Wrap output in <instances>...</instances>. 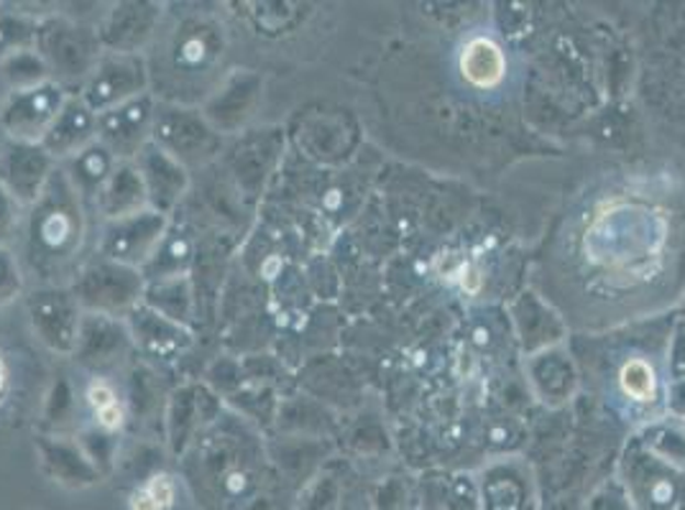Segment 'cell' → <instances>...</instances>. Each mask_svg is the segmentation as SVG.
<instances>
[{"mask_svg":"<svg viewBox=\"0 0 685 510\" xmlns=\"http://www.w3.org/2000/svg\"><path fill=\"white\" fill-rule=\"evenodd\" d=\"M136 167L142 171L146 197H149V209L161 212L171 217V212L179 207L190 190V169L171 159L157 146L149 144L138 154Z\"/></svg>","mask_w":685,"mask_h":510,"instance_id":"cell-14","label":"cell"},{"mask_svg":"<svg viewBox=\"0 0 685 510\" xmlns=\"http://www.w3.org/2000/svg\"><path fill=\"white\" fill-rule=\"evenodd\" d=\"M192 261V242L187 240L184 233L171 230L167 233L165 242L154 256V261L142 271L146 281H159L171 276H187V265Z\"/></svg>","mask_w":685,"mask_h":510,"instance_id":"cell-23","label":"cell"},{"mask_svg":"<svg viewBox=\"0 0 685 510\" xmlns=\"http://www.w3.org/2000/svg\"><path fill=\"white\" fill-rule=\"evenodd\" d=\"M75 92L61 88L59 82H42L36 88L5 92L0 102V131L5 140L19 144H42L46 131L57 121L61 107Z\"/></svg>","mask_w":685,"mask_h":510,"instance_id":"cell-6","label":"cell"},{"mask_svg":"<svg viewBox=\"0 0 685 510\" xmlns=\"http://www.w3.org/2000/svg\"><path fill=\"white\" fill-rule=\"evenodd\" d=\"M128 506H131V510H161L157 503H154V500L149 498V492H146L144 488L134 490V496H131Z\"/></svg>","mask_w":685,"mask_h":510,"instance_id":"cell-32","label":"cell"},{"mask_svg":"<svg viewBox=\"0 0 685 510\" xmlns=\"http://www.w3.org/2000/svg\"><path fill=\"white\" fill-rule=\"evenodd\" d=\"M59 163L44 151L42 144L3 140L0 148V184L23 209L42 197Z\"/></svg>","mask_w":685,"mask_h":510,"instance_id":"cell-12","label":"cell"},{"mask_svg":"<svg viewBox=\"0 0 685 510\" xmlns=\"http://www.w3.org/2000/svg\"><path fill=\"white\" fill-rule=\"evenodd\" d=\"M31 329L44 348L57 355H75L85 311L69 286H38L26 302Z\"/></svg>","mask_w":685,"mask_h":510,"instance_id":"cell-9","label":"cell"},{"mask_svg":"<svg viewBox=\"0 0 685 510\" xmlns=\"http://www.w3.org/2000/svg\"><path fill=\"white\" fill-rule=\"evenodd\" d=\"M146 92H151V82L144 54L105 52L80 88V98L92 113L100 115Z\"/></svg>","mask_w":685,"mask_h":510,"instance_id":"cell-7","label":"cell"},{"mask_svg":"<svg viewBox=\"0 0 685 510\" xmlns=\"http://www.w3.org/2000/svg\"><path fill=\"white\" fill-rule=\"evenodd\" d=\"M157 98L146 92L98 115V144H103L119 161H136L151 144Z\"/></svg>","mask_w":685,"mask_h":510,"instance_id":"cell-10","label":"cell"},{"mask_svg":"<svg viewBox=\"0 0 685 510\" xmlns=\"http://www.w3.org/2000/svg\"><path fill=\"white\" fill-rule=\"evenodd\" d=\"M0 77H3V84L8 88V92L36 88V84L52 80L49 69H46L44 59L38 57L36 49L21 52V54H15V57L5 59L3 65H0Z\"/></svg>","mask_w":685,"mask_h":510,"instance_id":"cell-25","label":"cell"},{"mask_svg":"<svg viewBox=\"0 0 685 510\" xmlns=\"http://www.w3.org/2000/svg\"><path fill=\"white\" fill-rule=\"evenodd\" d=\"M144 304L177 325H187L192 317V288L187 276L146 281Z\"/></svg>","mask_w":685,"mask_h":510,"instance_id":"cell-22","label":"cell"},{"mask_svg":"<svg viewBox=\"0 0 685 510\" xmlns=\"http://www.w3.org/2000/svg\"><path fill=\"white\" fill-rule=\"evenodd\" d=\"M131 332L119 319L100 317V314H85L75 355L82 365L103 367L115 363L126 352Z\"/></svg>","mask_w":685,"mask_h":510,"instance_id":"cell-18","label":"cell"},{"mask_svg":"<svg viewBox=\"0 0 685 510\" xmlns=\"http://www.w3.org/2000/svg\"><path fill=\"white\" fill-rule=\"evenodd\" d=\"M142 488L149 492V498L161 510H169L171 506H175L177 488H175V480H171L169 475H154L151 480H146V485H142Z\"/></svg>","mask_w":685,"mask_h":510,"instance_id":"cell-31","label":"cell"},{"mask_svg":"<svg viewBox=\"0 0 685 510\" xmlns=\"http://www.w3.org/2000/svg\"><path fill=\"white\" fill-rule=\"evenodd\" d=\"M38 19L29 13L0 11V65L15 54L36 49Z\"/></svg>","mask_w":685,"mask_h":510,"instance_id":"cell-24","label":"cell"},{"mask_svg":"<svg viewBox=\"0 0 685 510\" xmlns=\"http://www.w3.org/2000/svg\"><path fill=\"white\" fill-rule=\"evenodd\" d=\"M23 294V263L11 248H0V306H8Z\"/></svg>","mask_w":685,"mask_h":510,"instance_id":"cell-29","label":"cell"},{"mask_svg":"<svg viewBox=\"0 0 685 510\" xmlns=\"http://www.w3.org/2000/svg\"><path fill=\"white\" fill-rule=\"evenodd\" d=\"M88 404L92 408V413H96L98 427L103 429V431H108V434H111V431H119L123 427L126 411H123L121 398H119V394H115V388L108 381L90 383Z\"/></svg>","mask_w":685,"mask_h":510,"instance_id":"cell-27","label":"cell"},{"mask_svg":"<svg viewBox=\"0 0 685 510\" xmlns=\"http://www.w3.org/2000/svg\"><path fill=\"white\" fill-rule=\"evenodd\" d=\"M151 144L187 169L207 167L223 151V136L207 123L200 107L167 105V102L157 105Z\"/></svg>","mask_w":685,"mask_h":510,"instance_id":"cell-5","label":"cell"},{"mask_svg":"<svg viewBox=\"0 0 685 510\" xmlns=\"http://www.w3.org/2000/svg\"><path fill=\"white\" fill-rule=\"evenodd\" d=\"M225 54L228 31L210 11H187L169 29L161 23L146 57L151 95L167 105L202 107L223 80Z\"/></svg>","mask_w":685,"mask_h":510,"instance_id":"cell-1","label":"cell"},{"mask_svg":"<svg viewBox=\"0 0 685 510\" xmlns=\"http://www.w3.org/2000/svg\"><path fill=\"white\" fill-rule=\"evenodd\" d=\"M0 148H3V140H0Z\"/></svg>","mask_w":685,"mask_h":510,"instance_id":"cell-36","label":"cell"},{"mask_svg":"<svg viewBox=\"0 0 685 510\" xmlns=\"http://www.w3.org/2000/svg\"><path fill=\"white\" fill-rule=\"evenodd\" d=\"M621 388L629 398L635 401H652L658 394V378L655 371L644 363V360H629V363L621 367Z\"/></svg>","mask_w":685,"mask_h":510,"instance_id":"cell-28","label":"cell"},{"mask_svg":"<svg viewBox=\"0 0 685 510\" xmlns=\"http://www.w3.org/2000/svg\"><path fill=\"white\" fill-rule=\"evenodd\" d=\"M59 167L85 202L88 200L96 202L100 190H103L108 179H111L113 169L119 167V159H115L103 144H92L90 148H85L82 154H77L75 159L59 163Z\"/></svg>","mask_w":685,"mask_h":510,"instance_id":"cell-19","label":"cell"},{"mask_svg":"<svg viewBox=\"0 0 685 510\" xmlns=\"http://www.w3.org/2000/svg\"><path fill=\"white\" fill-rule=\"evenodd\" d=\"M463 288L469 294H476L479 288H481V276H479L476 269H465L463 271Z\"/></svg>","mask_w":685,"mask_h":510,"instance_id":"cell-34","label":"cell"},{"mask_svg":"<svg viewBox=\"0 0 685 510\" xmlns=\"http://www.w3.org/2000/svg\"><path fill=\"white\" fill-rule=\"evenodd\" d=\"M8 388H11V365H8L5 352L0 350V406L5 401Z\"/></svg>","mask_w":685,"mask_h":510,"instance_id":"cell-33","label":"cell"},{"mask_svg":"<svg viewBox=\"0 0 685 510\" xmlns=\"http://www.w3.org/2000/svg\"><path fill=\"white\" fill-rule=\"evenodd\" d=\"M23 207L0 184V248H8V242L15 238L21 227Z\"/></svg>","mask_w":685,"mask_h":510,"instance_id":"cell-30","label":"cell"},{"mask_svg":"<svg viewBox=\"0 0 685 510\" xmlns=\"http://www.w3.org/2000/svg\"><path fill=\"white\" fill-rule=\"evenodd\" d=\"M36 52L49 69L52 80L69 92L72 88H82L105 54L98 29L82 26L65 15H49L38 21Z\"/></svg>","mask_w":685,"mask_h":510,"instance_id":"cell-3","label":"cell"},{"mask_svg":"<svg viewBox=\"0 0 685 510\" xmlns=\"http://www.w3.org/2000/svg\"><path fill=\"white\" fill-rule=\"evenodd\" d=\"M165 8V3H151V0L115 3L98 26L103 49L113 54H142L159 34L167 13Z\"/></svg>","mask_w":685,"mask_h":510,"instance_id":"cell-11","label":"cell"},{"mask_svg":"<svg viewBox=\"0 0 685 510\" xmlns=\"http://www.w3.org/2000/svg\"><path fill=\"white\" fill-rule=\"evenodd\" d=\"M128 332L136 348L149 358L171 360L190 348L192 335L184 325H177L142 304L128 314Z\"/></svg>","mask_w":685,"mask_h":510,"instance_id":"cell-16","label":"cell"},{"mask_svg":"<svg viewBox=\"0 0 685 510\" xmlns=\"http://www.w3.org/2000/svg\"><path fill=\"white\" fill-rule=\"evenodd\" d=\"M171 227V217L144 209L138 215L108 223L98 242V256L108 261L144 271L154 261Z\"/></svg>","mask_w":685,"mask_h":510,"instance_id":"cell-8","label":"cell"},{"mask_svg":"<svg viewBox=\"0 0 685 510\" xmlns=\"http://www.w3.org/2000/svg\"><path fill=\"white\" fill-rule=\"evenodd\" d=\"M98 144V115L85 105L80 95H72L61 107L57 121L42 138V148L57 163H65L82 154L85 148Z\"/></svg>","mask_w":685,"mask_h":510,"instance_id":"cell-15","label":"cell"},{"mask_svg":"<svg viewBox=\"0 0 685 510\" xmlns=\"http://www.w3.org/2000/svg\"><path fill=\"white\" fill-rule=\"evenodd\" d=\"M42 457L44 465L52 469V475L57 477L59 483H69V485H90L96 483L100 473L88 454L77 450L75 444L69 442H44L42 444Z\"/></svg>","mask_w":685,"mask_h":510,"instance_id":"cell-21","label":"cell"},{"mask_svg":"<svg viewBox=\"0 0 685 510\" xmlns=\"http://www.w3.org/2000/svg\"><path fill=\"white\" fill-rule=\"evenodd\" d=\"M261 131L248 136L244 144H238L236 156H233V174L238 179V186L248 194H259L261 190Z\"/></svg>","mask_w":685,"mask_h":510,"instance_id":"cell-26","label":"cell"},{"mask_svg":"<svg viewBox=\"0 0 685 510\" xmlns=\"http://www.w3.org/2000/svg\"><path fill=\"white\" fill-rule=\"evenodd\" d=\"M461 72L473 88H496L507 75V59L492 38H473L461 54Z\"/></svg>","mask_w":685,"mask_h":510,"instance_id":"cell-20","label":"cell"},{"mask_svg":"<svg viewBox=\"0 0 685 510\" xmlns=\"http://www.w3.org/2000/svg\"><path fill=\"white\" fill-rule=\"evenodd\" d=\"M96 209L103 215L105 223L149 209V197H146V186L136 161H119V167L113 169L111 179L96 197Z\"/></svg>","mask_w":685,"mask_h":510,"instance_id":"cell-17","label":"cell"},{"mask_svg":"<svg viewBox=\"0 0 685 510\" xmlns=\"http://www.w3.org/2000/svg\"><path fill=\"white\" fill-rule=\"evenodd\" d=\"M69 292L75 294L85 314L121 319L144 304L146 279L142 271L96 256L92 261L80 265L72 284H69Z\"/></svg>","mask_w":685,"mask_h":510,"instance_id":"cell-4","label":"cell"},{"mask_svg":"<svg viewBox=\"0 0 685 510\" xmlns=\"http://www.w3.org/2000/svg\"><path fill=\"white\" fill-rule=\"evenodd\" d=\"M85 235V200L57 167L42 197L29 207L23 265L42 286H69L82 265Z\"/></svg>","mask_w":685,"mask_h":510,"instance_id":"cell-2","label":"cell"},{"mask_svg":"<svg viewBox=\"0 0 685 510\" xmlns=\"http://www.w3.org/2000/svg\"><path fill=\"white\" fill-rule=\"evenodd\" d=\"M3 88H5V84H3V77H0V90H3Z\"/></svg>","mask_w":685,"mask_h":510,"instance_id":"cell-35","label":"cell"},{"mask_svg":"<svg viewBox=\"0 0 685 510\" xmlns=\"http://www.w3.org/2000/svg\"><path fill=\"white\" fill-rule=\"evenodd\" d=\"M261 102V77L251 69L225 75L213 95L202 105V115L221 136H236L251 121Z\"/></svg>","mask_w":685,"mask_h":510,"instance_id":"cell-13","label":"cell"}]
</instances>
